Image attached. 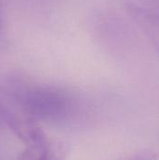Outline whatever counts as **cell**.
Here are the masks:
<instances>
[{
    "label": "cell",
    "mask_w": 159,
    "mask_h": 160,
    "mask_svg": "<svg viewBox=\"0 0 159 160\" xmlns=\"http://www.w3.org/2000/svg\"><path fill=\"white\" fill-rule=\"evenodd\" d=\"M17 95L24 112L36 121L61 124L69 119L74 110L72 96L56 86H29Z\"/></svg>",
    "instance_id": "1"
},
{
    "label": "cell",
    "mask_w": 159,
    "mask_h": 160,
    "mask_svg": "<svg viewBox=\"0 0 159 160\" xmlns=\"http://www.w3.org/2000/svg\"><path fill=\"white\" fill-rule=\"evenodd\" d=\"M7 127L18 136L26 146L21 158L46 159L50 158V143L41 128L31 117L19 118L13 116Z\"/></svg>",
    "instance_id": "2"
},
{
    "label": "cell",
    "mask_w": 159,
    "mask_h": 160,
    "mask_svg": "<svg viewBox=\"0 0 159 160\" xmlns=\"http://www.w3.org/2000/svg\"><path fill=\"white\" fill-rule=\"evenodd\" d=\"M127 11L159 53V12L135 4H127Z\"/></svg>",
    "instance_id": "3"
},
{
    "label": "cell",
    "mask_w": 159,
    "mask_h": 160,
    "mask_svg": "<svg viewBox=\"0 0 159 160\" xmlns=\"http://www.w3.org/2000/svg\"><path fill=\"white\" fill-rule=\"evenodd\" d=\"M12 117H13V114L0 104V122L7 126L10 120L12 119Z\"/></svg>",
    "instance_id": "4"
}]
</instances>
